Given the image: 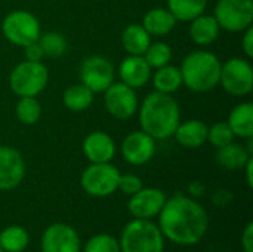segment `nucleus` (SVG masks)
I'll list each match as a JSON object with an SVG mask.
<instances>
[{
    "label": "nucleus",
    "mask_w": 253,
    "mask_h": 252,
    "mask_svg": "<svg viewBox=\"0 0 253 252\" xmlns=\"http://www.w3.org/2000/svg\"><path fill=\"white\" fill-rule=\"evenodd\" d=\"M157 217V226L165 239L182 247L197 245L209 229V215L203 205L184 195L166 199Z\"/></svg>",
    "instance_id": "nucleus-1"
},
{
    "label": "nucleus",
    "mask_w": 253,
    "mask_h": 252,
    "mask_svg": "<svg viewBox=\"0 0 253 252\" xmlns=\"http://www.w3.org/2000/svg\"><path fill=\"white\" fill-rule=\"evenodd\" d=\"M138 110L141 129L154 140L173 137L181 122L179 105L170 94L154 91L145 97Z\"/></svg>",
    "instance_id": "nucleus-2"
},
{
    "label": "nucleus",
    "mask_w": 253,
    "mask_h": 252,
    "mask_svg": "<svg viewBox=\"0 0 253 252\" xmlns=\"http://www.w3.org/2000/svg\"><path fill=\"white\" fill-rule=\"evenodd\" d=\"M219 58L208 50H194L188 53L179 67L182 85L193 92H209L219 85L221 76Z\"/></svg>",
    "instance_id": "nucleus-3"
},
{
    "label": "nucleus",
    "mask_w": 253,
    "mask_h": 252,
    "mask_svg": "<svg viewBox=\"0 0 253 252\" xmlns=\"http://www.w3.org/2000/svg\"><path fill=\"white\" fill-rule=\"evenodd\" d=\"M119 245L122 252H165V236L151 220L133 218L123 227Z\"/></svg>",
    "instance_id": "nucleus-4"
},
{
    "label": "nucleus",
    "mask_w": 253,
    "mask_h": 252,
    "mask_svg": "<svg viewBox=\"0 0 253 252\" xmlns=\"http://www.w3.org/2000/svg\"><path fill=\"white\" fill-rule=\"evenodd\" d=\"M49 82V70L42 61H22L9 74V86L16 97H37Z\"/></svg>",
    "instance_id": "nucleus-5"
},
{
    "label": "nucleus",
    "mask_w": 253,
    "mask_h": 252,
    "mask_svg": "<svg viewBox=\"0 0 253 252\" xmlns=\"http://www.w3.org/2000/svg\"><path fill=\"white\" fill-rule=\"evenodd\" d=\"M1 31L12 45L21 48L37 42L42 34L40 21L37 16L22 9L12 10L4 16L1 22Z\"/></svg>",
    "instance_id": "nucleus-6"
},
{
    "label": "nucleus",
    "mask_w": 253,
    "mask_h": 252,
    "mask_svg": "<svg viewBox=\"0 0 253 252\" xmlns=\"http://www.w3.org/2000/svg\"><path fill=\"white\" fill-rule=\"evenodd\" d=\"M120 171L108 163H90L80 177L82 189L92 198H107L117 192Z\"/></svg>",
    "instance_id": "nucleus-7"
},
{
    "label": "nucleus",
    "mask_w": 253,
    "mask_h": 252,
    "mask_svg": "<svg viewBox=\"0 0 253 252\" xmlns=\"http://www.w3.org/2000/svg\"><path fill=\"white\" fill-rule=\"evenodd\" d=\"M219 85L233 97H246L253 91V68L249 59L230 58L221 65Z\"/></svg>",
    "instance_id": "nucleus-8"
},
{
    "label": "nucleus",
    "mask_w": 253,
    "mask_h": 252,
    "mask_svg": "<svg viewBox=\"0 0 253 252\" xmlns=\"http://www.w3.org/2000/svg\"><path fill=\"white\" fill-rule=\"evenodd\" d=\"M213 16L222 30L242 33L253 24V0H219Z\"/></svg>",
    "instance_id": "nucleus-9"
},
{
    "label": "nucleus",
    "mask_w": 253,
    "mask_h": 252,
    "mask_svg": "<svg viewBox=\"0 0 253 252\" xmlns=\"http://www.w3.org/2000/svg\"><path fill=\"white\" fill-rule=\"evenodd\" d=\"M104 104L113 117L126 120L138 111V95L135 89L122 82L111 83L104 91Z\"/></svg>",
    "instance_id": "nucleus-10"
},
{
    "label": "nucleus",
    "mask_w": 253,
    "mask_h": 252,
    "mask_svg": "<svg viewBox=\"0 0 253 252\" xmlns=\"http://www.w3.org/2000/svg\"><path fill=\"white\" fill-rule=\"evenodd\" d=\"M114 65L110 59L93 55L83 61L80 67V80L93 94L104 92L111 83H114Z\"/></svg>",
    "instance_id": "nucleus-11"
},
{
    "label": "nucleus",
    "mask_w": 253,
    "mask_h": 252,
    "mask_svg": "<svg viewBox=\"0 0 253 252\" xmlns=\"http://www.w3.org/2000/svg\"><path fill=\"white\" fill-rule=\"evenodd\" d=\"M42 252H80L82 241L74 227L64 223L47 226L40 241Z\"/></svg>",
    "instance_id": "nucleus-12"
},
{
    "label": "nucleus",
    "mask_w": 253,
    "mask_h": 252,
    "mask_svg": "<svg viewBox=\"0 0 253 252\" xmlns=\"http://www.w3.org/2000/svg\"><path fill=\"white\" fill-rule=\"evenodd\" d=\"M163 190L156 187H142L139 192L130 196L127 202V211L133 218L151 220L157 217L166 202Z\"/></svg>",
    "instance_id": "nucleus-13"
},
{
    "label": "nucleus",
    "mask_w": 253,
    "mask_h": 252,
    "mask_svg": "<svg viewBox=\"0 0 253 252\" xmlns=\"http://www.w3.org/2000/svg\"><path fill=\"white\" fill-rule=\"evenodd\" d=\"M156 154V140L147 132L135 131L125 137L122 143V156L123 159L133 165L141 166L148 163Z\"/></svg>",
    "instance_id": "nucleus-14"
},
{
    "label": "nucleus",
    "mask_w": 253,
    "mask_h": 252,
    "mask_svg": "<svg viewBox=\"0 0 253 252\" xmlns=\"http://www.w3.org/2000/svg\"><path fill=\"white\" fill-rule=\"evenodd\" d=\"M25 177V162L22 154L12 147L0 146V190L16 189Z\"/></svg>",
    "instance_id": "nucleus-15"
},
{
    "label": "nucleus",
    "mask_w": 253,
    "mask_h": 252,
    "mask_svg": "<svg viewBox=\"0 0 253 252\" xmlns=\"http://www.w3.org/2000/svg\"><path fill=\"white\" fill-rule=\"evenodd\" d=\"M82 150L90 163H108L116 156V143L107 132L93 131L83 140Z\"/></svg>",
    "instance_id": "nucleus-16"
},
{
    "label": "nucleus",
    "mask_w": 253,
    "mask_h": 252,
    "mask_svg": "<svg viewBox=\"0 0 253 252\" xmlns=\"http://www.w3.org/2000/svg\"><path fill=\"white\" fill-rule=\"evenodd\" d=\"M151 70L153 68L147 64L142 55H127L119 67V76L122 83L136 91L150 82L153 73Z\"/></svg>",
    "instance_id": "nucleus-17"
},
{
    "label": "nucleus",
    "mask_w": 253,
    "mask_h": 252,
    "mask_svg": "<svg viewBox=\"0 0 253 252\" xmlns=\"http://www.w3.org/2000/svg\"><path fill=\"white\" fill-rule=\"evenodd\" d=\"M221 27L213 15L202 13L190 21L188 34L191 40L199 46H209L219 37Z\"/></svg>",
    "instance_id": "nucleus-18"
},
{
    "label": "nucleus",
    "mask_w": 253,
    "mask_h": 252,
    "mask_svg": "<svg viewBox=\"0 0 253 252\" xmlns=\"http://www.w3.org/2000/svg\"><path fill=\"white\" fill-rule=\"evenodd\" d=\"M208 131L209 126L205 122L199 119H191L187 122H179L173 137L182 147L199 149L208 141Z\"/></svg>",
    "instance_id": "nucleus-19"
},
{
    "label": "nucleus",
    "mask_w": 253,
    "mask_h": 252,
    "mask_svg": "<svg viewBox=\"0 0 253 252\" xmlns=\"http://www.w3.org/2000/svg\"><path fill=\"white\" fill-rule=\"evenodd\" d=\"M176 22H178L176 18L170 13L169 9L154 7L144 15L141 25L147 30L150 36L162 37V36L169 34L175 28Z\"/></svg>",
    "instance_id": "nucleus-20"
},
{
    "label": "nucleus",
    "mask_w": 253,
    "mask_h": 252,
    "mask_svg": "<svg viewBox=\"0 0 253 252\" xmlns=\"http://www.w3.org/2000/svg\"><path fill=\"white\" fill-rule=\"evenodd\" d=\"M227 123L230 125L233 134L240 138H253V104L251 101L242 102L236 105L230 116Z\"/></svg>",
    "instance_id": "nucleus-21"
},
{
    "label": "nucleus",
    "mask_w": 253,
    "mask_h": 252,
    "mask_svg": "<svg viewBox=\"0 0 253 252\" xmlns=\"http://www.w3.org/2000/svg\"><path fill=\"white\" fill-rule=\"evenodd\" d=\"M122 45L129 55H144L151 45V36L141 24H129L122 33Z\"/></svg>",
    "instance_id": "nucleus-22"
},
{
    "label": "nucleus",
    "mask_w": 253,
    "mask_h": 252,
    "mask_svg": "<svg viewBox=\"0 0 253 252\" xmlns=\"http://www.w3.org/2000/svg\"><path fill=\"white\" fill-rule=\"evenodd\" d=\"M251 157L252 154L246 150V147L234 141L230 143L228 146L218 149L216 151V162L228 171L243 169Z\"/></svg>",
    "instance_id": "nucleus-23"
},
{
    "label": "nucleus",
    "mask_w": 253,
    "mask_h": 252,
    "mask_svg": "<svg viewBox=\"0 0 253 252\" xmlns=\"http://www.w3.org/2000/svg\"><path fill=\"white\" fill-rule=\"evenodd\" d=\"M153 86L157 92L163 94H173L182 86V76L179 67L175 65H165L156 70L154 74H151Z\"/></svg>",
    "instance_id": "nucleus-24"
},
{
    "label": "nucleus",
    "mask_w": 253,
    "mask_h": 252,
    "mask_svg": "<svg viewBox=\"0 0 253 252\" xmlns=\"http://www.w3.org/2000/svg\"><path fill=\"white\" fill-rule=\"evenodd\" d=\"M95 94L86 88L83 83H79V85H71L68 86L65 91H64V95H62V102L64 105L70 110V111H76V113H80V111H84L87 110L92 102H93V97Z\"/></svg>",
    "instance_id": "nucleus-25"
},
{
    "label": "nucleus",
    "mask_w": 253,
    "mask_h": 252,
    "mask_svg": "<svg viewBox=\"0 0 253 252\" xmlns=\"http://www.w3.org/2000/svg\"><path fill=\"white\" fill-rule=\"evenodd\" d=\"M208 0H168V9L176 21L190 22L196 16L205 13Z\"/></svg>",
    "instance_id": "nucleus-26"
},
{
    "label": "nucleus",
    "mask_w": 253,
    "mask_h": 252,
    "mask_svg": "<svg viewBox=\"0 0 253 252\" xmlns=\"http://www.w3.org/2000/svg\"><path fill=\"white\" fill-rule=\"evenodd\" d=\"M30 244L28 232L21 226H7L0 230V248L4 252H22Z\"/></svg>",
    "instance_id": "nucleus-27"
},
{
    "label": "nucleus",
    "mask_w": 253,
    "mask_h": 252,
    "mask_svg": "<svg viewBox=\"0 0 253 252\" xmlns=\"http://www.w3.org/2000/svg\"><path fill=\"white\" fill-rule=\"evenodd\" d=\"M15 114L22 125H34L42 117V105L36 97H21L15 107Z\"/></svg>",
    "instance_id": "nucleus-28"
},
{
    "label": "nucleus",
    "mask_w": 253,
    "mask_h": 252,
    "mask_svg": "<svg viewBox=\"0 0 253 252\" xmlns=\"http://www.w3.org/2000/svg\"><path fill=\"white\" fill-rule=\"evenodd\" d=\"M39 43L43 49L44 56L49 58H59L67 50V39L64 34L58 31H47L44 34H40Z\"/></svg>",
    "instance_id": "nucleus-29"
},
{
    "label": "nucleus",
    "mask_w": 253,
    "mask_h": 252,
    "mask_svg": "<svg viewBox=\"0 0 253 252\" xmlns=\"http://www.w3.org/2000/svg\"><path fill=\"white\" fill-rule=\"evenodd\" d=\"M142 56L151 68L157 70V68L165 67L170 62L172 49L165 42H156V43H151L148 46V49L145 50V53Z\"/></svg>",
    "instance_id": "nucleus-30"
},
{
    "label": "nucleus",
    "mask_w": 253,
    "mask_h": 252,
    "mask_svg": "<svg viewBox=\"0 0 253 252\" xmlns=\"http://www.w3.org/2000/svg\"><path fill=\"white\" fill-rule=\"evenodd\" d=\"M83 252H122L119 239L108 233H98L92 236L86 244Z\"/></svg>",
    "instance_id": "nucleus-31"
},
{
    "label": "nucleus",
    "mask_w": 253,
    "mask_h": 252,
    "mask_svg": "<svg viewBox=\"0 0 253 252\" xmlns=\"http://www.w3.org/2000/svg\"><path fill=\"white\" fill-rule=\"evenodd\" d=\"M234 138H236V135L233 134V131L227 122H218V123L212 125L208 131V141L215 149L228 146L230 143L234 141Z\"/></svg>",
    "instance_id": "nucleus-32"
},
{
    "label": "nucleus",
    "mask_w": 253,
    "mask_h": 252,
    "mask_svg": "<svg viewBox=\"0 0 253 252\" xmlns=\"http://www.w3.org/2000/svg\"><path fill=\"white\" fill-rule=\"evenodd\" d=\"M144 187L142 180L135 175V174H120V180H119V187L117 190H120L122 193L132 196L136 192H139Z\"/></svg>",
    "instance_id": "nucleus-33"
},
{
    "label": "nucleus",
    "mask_w": 253,
    "mask_h": 252,
    "mask_svg": "<svg viewBox=\"0 0 253 252\" xmlns=\"http://www.w3.org/2000/svg\"><path fill=\"white\" fill-rule=\"evenodd\" d=\"M24 55H25V59L27 61H37V62L42 61L43 56H44V53H43V49H42L39 40L37 42H33V43H30L27 46H24Z\"/></svg>",
    "instance_id": "nucleus-34"
},
{
    "label": "nucleus",
    "mask_w": 253,
    "mask_h": 252,
    "mask_svg": "<svg viewBox=\"0 0 253 252\" xmlns=\"http://www.w3.org/2000/svg\"><path fill=\"white\" fill-rule=\"evenodd\" d=\"M243 33V37H242V49L246 55L248 59L253 58V27H248Z\"/></svg>",
    "instance_id": "nucleus-35"
},
{
    "label": "nucleus",
    "mask_w": 253,
    "mask_h": 252,
    "mask_svg": "<svg viewBox=\"0 0 253 252\" xmlns=\"http://www.w3.org/2000/svg\"><path fill=\"white\" fill-rule=\"evenodd\" d=\"M242 250L245 252H253V223H248L242 233Z\"/></svg>",
    "instance_id": "nucleus-36"
},
{
    "label": "nucleus",
    "mask_w": 253,
    "mask_h": 252,
    "mask_svg": "<svg viewBox=\"0 0 253 252\" xmlns=\"http://www.w3.org/2000/svg\"><path fill=\"white\" fill-rule=\"evenodd\" d=\"M245 171H246V180H248V186L252 189L253 187V157H251L249 160H248V163L245 165V168H243Z\"/></svg>",
    "instance_id": "nucleus-37"
},
{
    "label": "nucleus",
    "mask_w": 253,
    "mask_h": 252,
    "mask_svg": "<svg viewBox=\"0 0 253 252\" xmlns=\"http://www.w3.org/2000/svg\"><path fill=\"white\" fill-rule=\"evenodd\" d=\"M0 252H4V251H3V250H1V248H0Z\"/></svg>",
    "instance_id": "nucleus-38"
}]
</instances>
